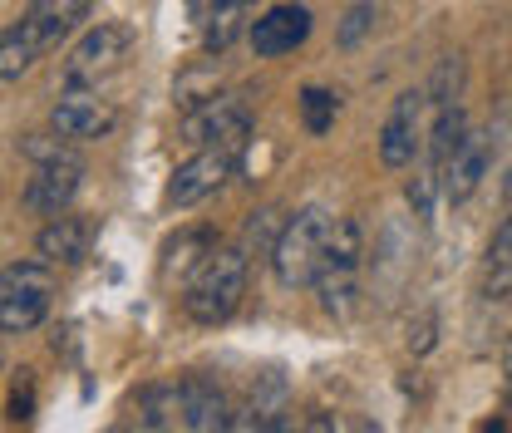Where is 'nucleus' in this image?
<instances>
[{"label": "nucleus", "instance_id": "f257e3e1", "mask_svg": "<svg viewBox=\"0 0 512 433\" xmlns=\"http://www.w3.org/2000/svg\"><path fill=\"white\" fill-rule=\"evenodd\" d=\"M94 0H30L25 15L0 30V79H20L30 74L40 55H50L60 40H69L84 20H89Z\"/></svg>", "mask_w": 512, "mask_h": 433}, {"label": "nucleus", "instance_id": "f03ea898", "mask_svg": "<svg viewBox=\"0 0 512 433\" xmlns=\"http://www.w3.org/2000/svg\"><path fill=\"white\" fill-rule=\"evenodd\" d=\"M247 276H252V256L242 247H212L188 276L183 310L197 325H222L232 320V310L247 296Z\"/></svg>", "mask_w": 512, "mask_h": 433}, {"label": "nucleus", "instance_id": "7ed1b4c3", "mask_svg": "<svg viewBox=\"0 0 512 433\" xmlns=\"http://www.w3.org/2000/svg\"><path fill=\"white\" fill-rule=\"evenodd\" d=\"M360 256H365V232L355 217H330V232H325V251H320V271H316V296L330 315H350L355 306V271H360Z\"/></svg>", "mask_w": 512, "mask_h": 433}, {"label": "nucleus", "instance_id": "20e7f679", "mask_svg": "<svg viewBox=\"0 0 512 433\" xmlns=\"http://www.w3.org/2000/svg\"><path fill=\"white\" fill-rule=\"evenodd\" d=\"M325 232H330V212L325 207H301L296 217H286L276 247H271V271L286 291L311 286L320 271V251H325Z\"/></svg>", "mask_w": 512, "mask_h": 433}, {"label": "nucleus", "instance_id": "39448f33", "mask_svg": "<svg viewBox=\"0 0 512 433\" xmlns=\"http://www.w3.org/2000/svg\"><path fill=\"white\" fill-rule=\"evenodd\" d=\"M55 306V271L45 261H15L0 271V330L30 335Z\"/></svg>", "mask_w": 512, "mask_h": 433}, {"label": "nucleus", "instance_id": "423d86ee", "mask_svg": "<svg viewBox=\"0 0 512 433\" xmlns=\"http://www.w3.org/2000/svg\"><path fill=\"white\" fill-rule=\"evenodd\" d=\"M128 55V30L124 25H114V20H104V25H94L74 50H69V60H64V89H99Z\"/></svg>", "mask_w": 512, "mask_h": 433}, {"label": "nucleus", "instance_id": "0eeeda50", "mask_svg": "<svg viewBox=\"0 0 512 433\" xmlns=\"http://www.w3.org/2000/svg\"><path fill=\"white\" fill-rule=\"evenodd\" d=\"M247 133H252V114L232 94H212V99L192 104L183 114V138L192 148H227V153H237Z\"/></svg>", "mask_w": 512, "mask_h": 433}, {"label": "nucleus", "instance_id": "6e6552de", "mask_svg": "<svg viewBox=\"0 0 512 433\" xmlns=\"http://www.w3.org/2000/svg\"><path fill=\"white\" fill-rule=\"evenodd\" d=\"M424 89H404L399 99H394V109L384 114V128H380V163L384 168H394V173H404V168H414V158H419V148H424Z\"/></svg>", "mask_w": 512, "mask_h": 433}, {"label": "nucleus", "instance_id": "1a4fd4ad", "mask_svg": "<svg viewBox=\"0 0 512 433\" xmlns=\"http://www.w3.org/2000/svg\"><path fill=\"white\" fill-rule=\"evenodd\" d=\"M79 187H84V158H60V163H35V173H30V183H25V212H35V217H60L74 207V197H79Z\"/></svg>", "mask_w": 512, "mask_h": 433}, {"label": "nucleus", "instance_id": "9d476101", "mask_svg": "<svg viewBox=\"0 0 512 433\" xmlns=\"http://www.w3.org/2000/svg\"><path fill=\"white\" fill-rule=\"evenodd\" d=\"M50 124L69 143H94V138H109L114 133L119 114L99 99V89H64L60 104L50 109Z\"/></svg>", "mask_w": 512, "mask_h": 433}, {"label": "nucleus", "instance_id": "9b49d317", "mask_svg": "<svg viewBox=\"0 0 512 433\" xmlns=\"http://www.w3.org/2000/svg\"><path fill=\"white\" fill-rule=\"evenodd\" d=\"M232 168H237V153H227V148H197L188 163H178V173L168 183V207H197V202H207L217 187L232 178Z\"/></svg>", "mask_w": 512, "mask_h": 433}, {"label": "nucleus", "instance_id": "f8f14e48", "mask_svg": "<svg viewBox=\"0 0 512 433\" xmlns=\"http://www.w3.org/2000/svg\"><path fill=\"white\" fill-rule=\"evenodd\" d=\"M311 10L306 5H271L266 15H256L252 20V50L261 60H281V55H291V50H301L306 40H311Z\"/></svg>", "mask_w": 512, "mask_h": 433}, {"label": "nucleus", "instance_id": "ddd939ff", "mask_svg": "<svg viewBox=\"0 0 512 433\" xmlns=\"http://www.w3.org/2000/svg\"><path fill=\"white\" fill-rule=\"evenodd\" d=\"M178 389H183V433H232V404L217 379L188 374L178 379Z\"/></svg>", "mask_w": 512, "mask_h": 433}, {"label": "nucleus", "instance_id": "4468645a", "mask_svg": "<svg viewBox=\"0 0 512 433\" xmlns=\"http://www.w3.org/2000/svg\"><path fill=\"white\" fill-rule=\"evenodd\" d=\"M89 247H94V222L79 217V212L50 217L40 227V237H35V251H40L45 266H79L89 256Z\"/></svg>", "mask_w": 512, "mask_h": 433}, {"label": "nucleus", "instance_id": "2eb2a0df", "mask_svg": "<svg viewBox=\"0 0 512 433\" xmlns=\"http://www.w3.org/2000/svg\"><path fill=\"white\" fill-rule=\"evenodd\" d=\"M483 173H488V138L468 128V138L453 148V158L439 168V192H444L448 202L458 207V202H468V197L478 192Z\"/></svg>", "mask_w": 512, "mask_h": 433}, {"label": "nucleus", "instance_id": "dca6fc26", "mask_svg": "<svg viewBox=\"0 0 512 433\" xmlns=\"http://www.w3.org/2000/svg\"><path fill=\"white\" fill-rule=\"evenodd\" d=\"M468 138V114L463 104H448V109H434V128H429V158H434V173L453 158V148Z\"/></svg>", "mask_w": 512, "mask_h": 433}, {"label": "nucleus", "instance_id": "f3484780", "mask_svg": "<svg viewBox=\"0 0 512 433\" xmlns=\"http://www.w3.org/2000/svg\"><path fill=\"white\" fill-rule=\"evenodd\" d=\"M281 227H286V212L281 207H256L252 217H247V227H242V242L237 247L247 251V256H271Z\"/></svg>", "mask_w": 512, "mask_h": 433}, {"label": "nucleus", "instance_id": "a211bd4d", "mask_svg": "<svg viewBox=\"0 0 512 433\" xmlns=\"http://www.w3.org/2000/svg\"><path fill=\"white\" fill-rule=\"evenodd\" d=\"M335 119H340V94H330V89H320V84L301 89V124H306L311 138H325V133L335 128Z\"/></svg>", "mask_w": 512, "mask_h": 433}, {"label": "nucleus", "instance_id": "6ab92c4d", "mask_svg": "<svg viewBox=\"0 0 512 433\" xmlns=\"http://www.w3.org/2000/svg\"><path fill=\"white\" fill-rule=\"evenodd\" d=\"M242 0H222L212 15H207V30H202V50L207 55H222L232 40H237V30H242Z\"/></svg>", "mask_w": 512, "mask_h": 433}, {"label": "nucleus", "instance_id": "aec40b11", "mask_svg": "<svg viewBox=\"0 0 512 433\" xmlns=\"http://www.w3.org/2000/svg\"><path fill=\"white\" fill-rule=\"evenodd\" d=\"M458 94H463V55H444L439 69H434V79L424 84V104L448 109V104H458Z\"/></svg>", "mask_w": 512, "mask_h": 433}, {"label": "nucleus", "instance_id": "412c9836", "mask_svg": "<svg viewBox=\"0 0 512 433\" xmlns=\"http://www.w3.org/2000/svg\"><path fill=\"white\" fill-rule=\"evenodd\" d=\"M20 153L30 158V163H60V158H79L74 153V143L60 138V133H25L20 138Z\"/></svg>", "mask_w": 512, "mask_h": 433}, {"label": "nucleus", "instance_id": "4be33fe9", "mask_svg": "<svg viewBox=\"0 0 512 433\" xmlns=\"http://www.w3.org/2000/svg\"><path fill=\"white\" fill-rule=\"evenodd\" d=\"M370 30H375V5H370V0H360V5H350V10H345V20H340L335 40H340L345 50H355Z\"/></svg>", "mask_w": 512, "mask_h": 433}, {"label": "nucleus", "instance_id": "5701e85b", "mask_svg": "<svg viewBox=\"0 0 512 433\" xmlns=\"http://www.w3.org/2000/svg\"><path fill=\"white\" fill-rule=\"evenodd\" d=\"M488 266L498 271V291L512 281V217L498 227V237H493V247H488Z\"/></svg>", "mask_w": 512, "mask_h": 433}, {"label": "nucleus", "instance_id": "b1692460", "mask_svg": "<svg viewBox=\"0 0 512 433\" xmlns=\"http://www.w3.org/2000/svg\"><path fill=\"white\" fill-rule=\"evenodd\" d=\"M434 197H439V173L429 168V173H419V178L409 183V207H414V217H429V212H434Z\"/></svg>", "mask_w": 512, "mask_h": 433}, {"label": "nucleus", "instance_id": "393cba45", "mask_svg": "<svg viewBox=\"0 0 512 433\" xmlns=\"http://www.w3.org/2000/svg\"><path fill=\"white\" fill-rule=\"evenodd\" d=\"M30 409H35V379H30V370H25V379L15 384V394H10V419L15 424H25L30 419Z\"/></svg>", "mask_w": 512, "mask_h": 433}, {"label": "nucleus", "instance_id": "a878e982", "mask_svg": "<svg viewBox=\"0 0 512 433\" xmlns=\"http://www.w3.org/2000/svg\"><path fill=\"white\" fill-rule=\"evenodd\" d=\"M301 433H340V429H335V419H330L325 409H316V414H311V419L301 424Z\"/></svg>", "mask_w": 512, "mask_h": 433}, {"label": "nucleus", "instance_id": "bb28decb", "mask_svg": "<svg viewBox=\"0 0 512 433\" xmlns=\"http://www.w3.org/2000/svg\"><path fill=\"white\" fill-rule=\"evenodd\" d=\"M429 345H434V325L424 320V325H419V340H409V350H414V355H424Z\"/></svg>", "mask_w": 512, "mask_h": 433}, {"label": "nucleus", "instance_id": "cd10ccee", "mask_svg": "<svg viewBox=\"0 0 512 433\" xmlns=\"http://www.w3.org/2000/svg\"><path fill=\"white\" fill-rule=\"evenodd\" d=\"M266 433H301V429H296V424H291V419L281 414V419H276V424H271V429H266Z\"/></svg>", "mask_w": 512, "mask_h": 433}, {"label": "nucleus", "instance_id": "c85d7f7f", "mask_svg": "<svg viewBox=\"0 0 512 433\" xmlns=\"http://www.w3.org/2000/svg\"><path fill=\"white\" fill-rule=\"evenodd\" d=\"M483 433H512V429H508V424H503V419H493V424H488V429H483Z\"/></svg>", "mask_w": 512, "mask_h": 433}, {"label": "nucleus", "instance_id": "c756f323", "mask_svg": "<svg viewBox=\"0 0 512 433\" xmlns=\"http://www.w3.org/2000/svg\"><path fill=\"white\" fill-rule=\"evenodd\" d=\"M503 202L512 207V173H508V183H503Z\"/></svg>", "mask_w": 512, "mask_h": 433}, {"label": "nucleus", "instance_id": "7c9ffc66", "mask_svg": "<svg viewBox=\"0 0 512 433\" xmlns=\"http://www.w3.org/2000/svg\"><path fill=\"white\" fill-rule=\"evenodd\" d=\"M242 5H252V0H242Z\"/></svg>", "mask_w": 512, "mask_h": 433}]
</instances>
